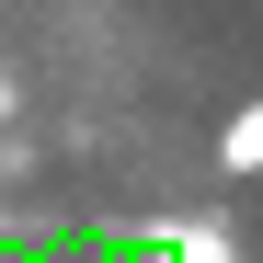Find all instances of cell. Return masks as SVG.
Segmentation results:
<instances>
[{
  "mask_svg": "<svg viewBox=\"0 0 263 263\" xmlns=\"http://www.w3.org/2000/svg\"><path fill=\"white\" fill-rule=\"evenodd\" d=\"M217 172H263V103H240L217 126Z\"/></svg>",
  "mask_w": 263,
  "mask_h": 263,
  "instance_id": "cell-1",
  "label": "cell"
}]
</instances>
